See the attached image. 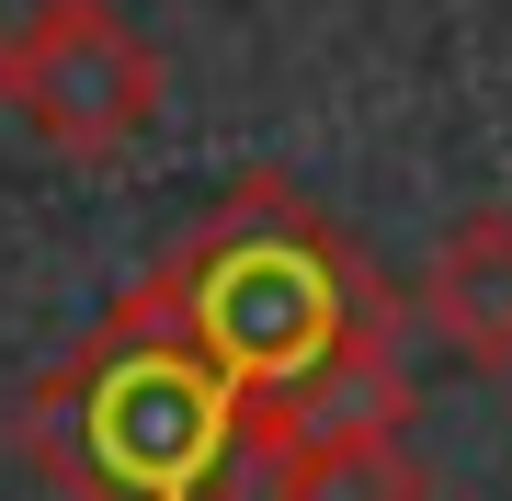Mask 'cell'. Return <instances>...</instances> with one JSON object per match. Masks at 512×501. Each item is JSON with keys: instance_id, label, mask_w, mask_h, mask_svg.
<instances>
[{"instance_id": "277c9868", "label": "cell", "mask_w": 512, "mask_h": 501, "mask_svg": "<svg viewBox=\"0 0 512 501\" xmlns=\"http://www.w3.org/2000/svg\"><path fill=\"white\" fill-rule=\"evenodd\" d=\"M410 308L433 319L467 365L512 376V205H467V217L444 228L433 262H421V285H410Z\"/></svg>"}, {"instance_id": "8992f818", "label": "cell", "mask_w": 512, "mask_h": 501, "mask_svg": "<svg viewBox=\"0 0 512 501\" xmlns=\"http://www.w3.org/2000/svg\"><path fill=\"white\" fill-rule=\"evenodd\" d=\"M69 12H80V0H0V69H12L23 46H46V35H57Z\"/></svg>"}, {"instance_id": "3957f363", "label": "cell", "mask_w": 512, "mask_h": 501, "mask_svg": "<svg viewBox=\"0 0 512 501\" xmlns=\"http://www.w3.org/2000/svg\"><path fill=\"white\" fill-rule=\"evenodd\" d=\"M0 103H12L57 160H126L137 137L160 126V46H148L126 12L80 0L46 46H23L12 69H0Z\"/></svg>"}, {"instance_id": "5b68a950", "label": "cell", "mask_w": 512, "mask_h": 501, "mask_svg": "<svg viewBox=\"0 0 512 501\" xmlns=\"http://www.w3.org/2000/svg\"><path fill=\"white\" fill-rule=\"evenodd\" d=\"M262 501H433V467L410 456V433H308L251 467Z\"/></svg>"}, {"instance_id": "7a4b0ae2", "label": "cell", "mask_w": 512, "mask_h": 501, "mask_svg": "<svg viewBox=\"0 0 512 501\" xmlns=\"http://www.w3.org/2000/svg\"><path fill=\"white\" fill-rule=\"evenodd\" d=\"M12 456L69 501H228L262 467L251 399L194 342V319L160 274L126 285L12 399Z\"/></svg>"}, {"instance_id": "6da1fadb", "label": "cell", "mask_w": 512, "mask_h": 501, "mask_svg": "<svg viewBox=\"0 0 512 501\" xmlns=\"http://www.w3.org/2000/svg\"><path fill=\"white\" fill-rule=\"evenodd\" d=\"M194 342L251 399V445H308V433H410V365H399V297L376 262L342 240V217L308 205L285 171H239L217 217L160 262Z\"/></svg>"}]
</instances>
